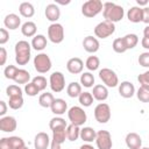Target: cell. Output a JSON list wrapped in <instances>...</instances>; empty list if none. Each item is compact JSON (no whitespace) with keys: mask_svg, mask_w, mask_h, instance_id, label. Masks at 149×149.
I'll return each instance as SVG.
<instances>
[{"mask_svg":"<svg viewBox=\"0 0 149 149\" xmlns=\"http://www.w3.org/2000/svg\"><path fill=\"white\" fill-rule=\"evenodd\" d=\"M102 15L106 21H109L112 23L119 22L122 20L125 15V10L121 6L113 3V2H105L102 8Z\"/></svg>","mask_w":149,"mask_h":149,"instance_id":"cell-1","label":"cell"},{"mask_svg":"<svg viewBox=\"0 0 149 149\" xmlns=\"http://www.w3.org/2000/svg\"><path fill=\"white\" fill-rule=\"evenodd\" d=\"M104 8V3L100 0H88L83 3L81 13L86 17H94L97 16Z\"/></svg>","mask_w":149,"mask_h":149,"instance_id":"cell-2","label":"cell"},{"mask_svg":"<svg viewBox=\"0 0 149 149\" xmlns=\"http://www.w3.org/2000/svg\"><path fill=\"white\" fill-rule=\"evenodd\" d=\"M68 118H69V120H70V122L72 125L78 126V127L83 126L87 120V115H86L85 111L79 106L71 107L68 111Z\"/></svg>","mask_w":149,"mask_h":149,"instance_id":"cell-3","label":"cell"},{"mask_svg":"<svg viewBox=\"0 0 149 149\" xmlns=\"http://www.w3.org/2000/svg\"><path fill=\"white\" fill-rule=\"evenodd\" d=\"M34 68L40 73H47L51 69V59L47 54H38L34 58Z\"/></svg>","mask_w":149,"mask_h":149,"instance_id":"cell-4","label":"cell"},{"mask_svg":"<svg viewBox=\"0 0 149 149\" xmlns=\"http://www.w3.org/2000/svg\"><path fill=\"white\" fill-rule=\"evenodd\" d=\"M99 78L107 87H115L119 84V78L116 73L108 68H104L99 71Z\"/></svg>","mask_w":149,"mask_h":149,"instance_id":"cell-5","label":"cell"},{"mask_svg":"<svg viewBox=\"0 0 149 149\" xmlns=\"http://www.w3.org/2000/svg\"><path fill=\"white\" fill-rule=\"evenodd\" d=\"M114 31H115L114 23H112L109 21H106V20L102 21V22H100V23H98L95 26V28H94V34L99 38H107Z\"/></svg>","mask_w":149,"mask_h":149,"instance_id":"cell-6","label":"cell"},{"mask_svg":"<svg viewBox=\"0 0 149 149\" xmlns=\"http://www.w3.org/2000/svg\"><path fill=\"white\" fill-rule=\"evenodd\" d=\"M48 37L52 43H61L64 40V28L61 23H51L48 28Z\"/></svg>","mask_w":149,"mask_h":149,"instance_id":"cell-7","label":"cell"},{"mask_svg":"<svg viewBox=\"0 0 149 149\" xmlns=\"http://www.w3.org/2000/svg\"><path fill=\"white\" fill-rule=\"evenodd\" d=\"M94 118L100 123H106L111 119V108L107 104L100 102L94 108Z\"/></svg>","mask_w":149,"mask_h":149,"instance_id":"cell-8","label":"cell"},{"mask_svg":"<svg viewBox=\"0 0 149 149\" xmlns=\"http://www.w3.org/2000/svg\"><path fill=\"white\" fill-rule=\"evenodd\" d=\"M49 83H50V87L54 92H56V93L62 92L65 87V77L62 72L55 71L50 74Z\"/></svg>","mask_w":149,"mask_h":149,"instance_id":"cell-9","label":"cell"},{"mask_svg":"<svg viewBox=\"0 0 149 149\" xmlns=\"http://www.w3.org/2000/svg\"><path fill=\"white\" fill-rule=\"evenodd\" d=\"M95 143L98 149H112L113 142H112L111 133L108 130H99L97 133Z\"/></svg>","mask_w":149,"mask_h":149,"instance_id":"cell-10","label":"cell"},{"mask_svg":"<svg viewBox=\"0 0 149 149\" xmlns=\"http://www.w3.org/2000/svg\"><path fill=\"white\" fill-rule=\"evenodd\" d=\"M66 69L70 73L72 74H78L83 71L84 69V63L80 58L78 57H73V58H70L66 63Z\"/></svg>","mask_w":149,"mask_h":149,"instance_id":"cell-11","label":"cell"},{"mask_svg":"<svg viewBox=\"0 0 149 149\" xmlns=\"http://www.w3.org/2000/svg\"><path fill=\"white\" fill-rule=\"evenodd\" d=\"M16 120L13 116H2L0 119V130L5 133H10L16 129Z\"/></svg>","mask_w":149,"mask_h":149,"instance_id":"cell-12","label":"cell"},{"mask_svg":"<svg viewBox=\"0 0 149 149\" xmlns=\"http://www.w3.org/2000/svg\"><path fill=\"white\" fill-rule=\"evenodd\" d=\"M126 144L128 149H141L142 148V139L136 133H128L126 135Z\"/></svg>","mask_w":149,"mask_h":149,"instance_id":"cell-13","label":"cell"},{"mask_svg":"<svg viewBox=\"0 0 149 149\" xmlns=\"http://www.w3.org/2000/svg\"><path fill=\"white\" fill-rule=\"evenodd\" d=\"M50 144V139L49 135L44 132H40L36 134L34 139V147L35 149H47Z\"/></svg>","mask_w":149,"mask_h":149,"instance_id":"cell-14","label":"cell"},{"mask_svg":"<svg viewBox=\"0 0 149 149\" xmlns=\"http://www.w3.org/2000/svg\"><path fill=\"white\" fill-rule=\"evenodd\" d=\"M119 93L122 98H132L134 94H135V87H134V84L130 83V81H122L120 85H119Z\"/></svg>","mask_w":149,"mask_h":149,"instance_id":"cell-15","label":"cell"},{"mask_svg":"<svg viewBox=\"0 0 149 149\" xmlns=\"http://www.w3.org/2000/svg\"><path fill=\"white\" fill-rule=\"evenodd\" d=\"M83 47H84V49L87 52L94 54V52H97L99 50L100 44H99V41L95 37H93V36H86L84 38V41H83Z\"/></svg>","mask_w":149,"mask_h":149,"instance_id":"cell-16","label":"cell"},{"mask_svg":"<svg viewBox=\"0 0 149 149\" xmlns=\"http://www.w3.org/2000/svg\"><path fill=\"white\" fill-rule=\"evenodd\" d=\"M59 16H61V10L56 3H49L45 7V17L49 21L56 23V21L59 19Z\"/></svg>","mask_w":149,"mask_h":149,"instance_id":"cell-17","label":"cell"},{"mask_svg":"<svg viewBox=\"0 0 149 149\" xmlns=\"http://www.w3.org/2000/svg\"><path fill=\"white\" fill-rule=\"evenodd\" d=\"M127 17H128V20H129L130 22H133V23L142 22V20H143V8L137 7V6L132 7L130 9H128Z\"/></svg>","mask_w":149,"mask_h":149,"instance_id":"cell-18","label":"cell"},{"mask_svg":"<svg viewBox=\"0 0 149 149\" xmlns=\"http://www.w3.org/2000/svg\"><path fill=\"white\" fill-rule=\"evenodd\" d=\"M3 24L6 26V28L10 29V30H15L20 27L21 24V19L19 17V15L16 14H8L6 15L5 20H3Z\"/></svg>","mask_w":149,"mask_h":149,"instance_id":"cell-19","label":"cell"},{"mask_svg":"<svg viewBox=\"0 0 149 149\" xmlns=\"http://www.w3.org/2000/svg\"><path fill=\"white\" fill-rule=\"evenodd\" d=\"M92 95L95 100L98 101H104L108 98V90L105 85H95L93 86V91H92Z\"/></svg>","mask_w":149,"mask_h":149,"instance_id":"cell-20","label":"cell"},{"mask_svg":"<svg viewBox=\"0 0 149 149\" xmlns=\"http://www.w3.org/2000/svg\"><path fill=\"white\" fill-rule=\"evenodd\" d=\"M50 108H51V112H52L54 114H56V115H62V114H64V113L66 112V109H68V104H66V101H65L64 99L57 98V99L54 100V102H52V105H51Z\"/></svg>","mask_w":149,"mask_h":149,"instance_id":"cell-21","label":"cell"},{"mask_svg":"<svg viewBox=\"0 0 149 149\" xmlns=\"http://www.w3.org/2000/svg\"><path fill=\"white\" fill-rule=\"evenodd\" d=\"M95 137H97V132L91 128V127H84L80 129V139L85 142H93L95 141Z\"/></svg>","mask_w":149,"mask_h":149,"instance_id":"cell-22","label":"cell"},{"mask_svg":"<svg viewBox=\"0 0 149 149\" xmlns=\"http://www.w3.org/2000/svg\"><path fill=\"white\" fill-rule=\"evenodd\" d=\"M47 47V37L44 35H35L33 37V41H31V48H34L35 50L37 51H41L43 50L44 48Z\"/></svg>","mask_w":149,"mask_h":149,"instance_id":"cell-23","label":"cell"},{"mask_svg":"<svg viewBox=\"0 0 149 149\" xmlns=\"http://www.w3.org/2000/svg\"><path fill=\"white\" fill-rule=\"evenodd\" d=\"M36 30H37V27H36V24H35L34 22H31V21L24 22V23L22 24V27H21V33H22L24 36H27V37H33V36H35Z\"/></svg>","mask_w":149,"mask_h":149,"instance_id":"cell-24","label":"cell"},{"mask_svg":"<svg viewBox=\"0 0 149 149\" xmlns=\"http://www.w3.org/2000/svg\"><path fill=\"white\" fill-rule=\"evenodd\" d=\"M19 12L23 17H31L35 14V9L34 6L30 2H22L19 6Z\"/></svg>","mask_w":149,"mask_h":149,"instance_id":"cell-25","label":"cell"},{"mask_svg":"<svg viewBox=\"0 0 149 149\" xmlns=\"http://www.w3.org/2000/svg\"><path fill=\"white\" fill-rule=\"evenodd\" d=\"M78 137H80V128L74 125H69L66 127V139L69 141H76Z\"/></svg>","mask_w":149,"mask_h":149,"instance_id":"cell-26","label":"cell"},{"mask_svg":"<svg viewBox=\"0 0 149 149\" xmlns=\"http://www.w3.org/2000/svg\"><path fill=\"white\" fill-rule=\"evenodd\" d=\"M66 93H68V95L71 97V98H77V97H79L80 93H81V85L78 84L77 81L70 83V84L68 85V87H66Z\"/></svg>","mask_w":149,"mask_h":149,"instance_id":"cell-27","label":"cell"},{"mask_svg":"<svg viewBox=\"0 0 149 149\" xmlns=\"http://www.w3.org/2000/svg\"><path fill=\"white\" fill-rule=\"evenodd\" d=\"M54 100H55V98H54L52 93H50V92H44V93H42V94L40 95V98H38V104H40L42 107L48 108V107H51Z\"/></svg>","mask_w":149,"mask_h":149,"instance_id":"cell-28","label":"cell"},{"mask_svg":"<svg viewBox=\"0 0 149 149\" xmlns=\"http://www.w3.org/2000/svg\"><path fill=\"white\" fill-rule=\"evenodd\" d=\"M49 127L50 129L54 132V130H57V129H65L68 127L66 125V121L63 119V118H59V116H56V118H52L49 122Z\"/></svg>","mask_w":149,"mask_h":149,"instance_id":"cell-29","label":"cell"},{"mask_svg":"<svg viewBox=\"0 0 149 149\" xmlns=\"http://www.w3.org/2000/svg\"><path fill=\"white\" fill-rule=\"evenodd\" d=\"M29 79H30V73L24 69H19L16 76L14 78V81L16 84H28Z\"/></svg>","mask_w":149,"mask_h":149,"instance_id":"cell-30","label":"cell"},{"mask_svg":"<svg viewBox=\"0 0 149 149\" xmlns=\"http://www.w3.org/2000/svg\"><path fill=\"white\" fill-rule=\"evenodd\" d=\"M136 97L142 102H149V85H141L136 92Z\"/></svg>","mask_w":149,"mask_h":149,"instance_id":"cell-31","label":"cell"},{"mask_svg":"<svg viewBox=\"0 0 149 149\" xmlns=\"http://www.w3.org/2000/svg\"><path fill=\"white\" fill-rule=\"evenodd\" d=\"M123 41L128 50V49H133L136 47V44L139 43V37L136 34H127L123 36Z\"/></svg>","mask_w":149,"mask_h":149,"instance_id":"cell-32","label":"cell"},{"mask_svg":"<svg viewBox=\"0 0 149 149\" xmlns=\"http://www.w3.org/2000/svg\"><path fill=\"white\" fill-rule=\"evenodd\" d=\"M31 45L27 41H19L15 44V55L17 54H30Z\"/></svg>","mask_w":149,"mask_h":149,"instance_id":"cell-33","label":"cell"},{"mask_svg":"<svg viewBox=\"0 0 149 149\" xmlns=\"http://www.w3.org/2000/svg\"><path fill=\"white\" fill-rule=\"evenodd\" d=\"M78 99H79V102H80L81 106H84V107H88V106L92 105L94 98H93V95H92L91 92H81L80 95L78 97Z\"/></svg>","mask_w":149,"mask_h":149,"instance_id":"cell-34","label":"cell"},{"mask_svg":"<svg viewBox=\"0 0 149 149\" xmlns=\"http://www.w3.org/2000/svg\"><path fill=\"white\" fill-rule=\"evenodd\" d=\"M112 48L115 52L118 54H123L125 51H127V47L125 44V41H123V37H119V38H115L113 41V44H112Z\"/></svg>","mask_w":149,"mask_h":149,"instance_id":"cell-35","label":"cell"},{"mask_svg":"<svg viewBox=\"0 0 149 149\" xmlns=\"http://www.w3.org/2000/svg\"><path fill=\"white\" fill-rule=\"evenodd\" d=\"M80 84L85 87H93L94 84V77L91 72H84L80 76Z\"/></svg>","mask_w":149,"mask_h":149,"instance_id":"cell-36","label":"cell"},{"mask_svg":"<svg viewBox=\"0 0 149 149\" xmlns=\"http://www.w3.org/2000/svg\"><path fill=\"white\" fill-rule=\"evenodd\" d=\"M99 65H100V61H99V58H98L97 56H90V57L86 59V62H85V66H86L90 71H95V70H98Z\"/></svg>","mask_w":149,"mask_h":149,"instance_id":"cell-37","label":"cell"},{"mask_svg":"<svg viewBox=\"0 0 149 149\" xmlns=\"http://www.w3.org/2000/svg\"><path fill=\"white\" fill-rule=\"evenodd\" d=\"M66 139V128L65 129H57L52 132V141L63 144Z\"/></svg>","mask_w":149,"mask_h":149,"instance_id":"cell-38","label":"cell"},{"mask_svg":"<svg viewBox=\"0 0 149 149\" xmlns=\"http://www.w3.org/2000/svg\"><path fill=\"white\" fill-rule=\"evenodd\" d=\"M8 105L12 109H19L23 106V98L22 95H19V97H10L9 98V101H8Z\"/></svg>","mask_w":149,"mask_h":149,"instance_id":"cell-39","label":"cell"},{"mask_svg":"<svg viewBox=\"0 0 149 149\" xmlns=\"http://www.w3.org/2000/svg\"><path fill=\"white\" fill-rule=\"evenodd\" d=\"M17 71H19V69H17L15 65H8V66L5 68L3 74H5V77H6L7 79L14 80V78H15V76H16V73H17Z\"/></svg>","mask_w":149,"mask_h":149,"instance_id":"cell-40","label":"cell"},{"mask_svg":"<svg viewBox=\"0 0 149 149\" xmlns=\"http://www.w3.org/2000/svg\"><path fill=\"white\" fill-rule=\"evenodd\" d=\"M6 93H7L8 98H10V97H19V95H22V90L17 85H9L6 88Z\"/></svg>","mask_w":149,"mask_h":149,"instance_id":"cell-41","label":"cell"},{"mask_svg":"<svg viewBox=\"0 0 149 149\" xmlns=\"http://www.w3.org/2000/svg\"><path fill=\"white\" fill-rule=\"evenodd\" d=\"M24 92H26V94L29 95V97H35V95H37V93L40 92V90H38L37 86L31 81V83H28V84L24 85Z\"/></svg>","mask_w":149,"mask_h":149,"instance_id":"cell-42","label":"cell"},{"mask_svg":"<svg viewBox=\"0 0 149 149\" xmlns=\"http://www.w3.org/2000/svg\"><path fill=\"white\" fill-rule=\"evenodd\" d=\"M8 139H9V143H10L13 149H20V148L24 147V141L21 137H19V136H10Z\"/></svg>","mask_w":149,"mask_h":149,"instance_id":"cell-43","label":"cell"},{"mask_svg":"<svg viewBox=\"0 0 149 149\" xmlns=\"http://www.w3.org/2000/svg\"><path fill=\"white\" fill-rule=\"evenodd\" d=\"M33 83L37 86V88L40 91H43L47 87V79L43 76H36V77H34L33 78Z\"/></svg>","mask_w":149,"mask_h":149,"instance_id":"cell-44","label":"cell"},{"mask_svg":"<svg viewBox=\"0 0 149 149\" xmlns=\"http://www.w3.org/2000/svg\"><path fill=\"white\" fill-rule=\"evenodd\" d=\"M30 59V54H19L15 55V62L19 65H26Z\"/></svg>","mask_w":149,"mask_h":149,"instance_id":"cell-45","label":"cell"},{"mask_svg":"<svg viewBox=\"0 0 149 149\" xmlns=\"http://www.w3.org/2000/svg\"><path fill=\"white\" fill-rule=\"evenodd\" d=\"M139 64L143 68H149V51L147 52H142L139 56Z\"/></svg>","mask_w":149,"mask_h":149,"instance_id":"cell-46","label":"cell"},{"mask_svg":"<svg viewBox=\"0 0 149 149\" xmlns=\"http://www.w3.org/2000/svg\"><path fill=\"white\" fill-rule=\"evenodd\" d=\"M137 80L141 85H149V71H146V72L139 74Z\"/></svg>","mask_w":149,"mask_h":149,"instance_id":"cell-47","label":"cell"},{"mask_svg":"<svg viewBox=\"0 0 149 149\" xmlns=\"http://www.w3.org/2000/svg\"><path fill=\"white\" fill-rule=\"evenodd\" d=\"M9 40V34L5 28L0 29V44H5Z\"/></svg>","mask_w":149,"mask_h":149,"instance_id":"cell-48","label":"cell"},{"mask_svg":"<svg viewBox=\"0 0 149 149\" xmlns=\"http://www.w3.org/2000/svg\"><path fill=\"white\" fill-rule=\"evenodd\" d=\"M0 149H13L10 143H9V139L8 137H2L0 140Z\"/></svg>","mask_w":149,"mask_h":149,"instance_id":"cell-49","label":"cell"},{"mask_svg":"<svg viewBox=\"0 0 149 149\" xmlns=\"http://www.w3.org/2000/svg\"><path fill=\"white\" fill-rule=\"evenodd\" d=\"M6 59H7V51L3 47H1L0 48V65H5Z\"/></svg>","mask_w":149,"mask_h":149,"instance_id":"cell-50","label":"cell"},{"mask_svg":"<svg viewBox=\"0 0 149 149\" xmlns=\"http://www.w3.org/2000/svg\"><path fill=\"white\" fill-rule=\"evenodd\" d=\"M142 22H144L149 26V7L143 8V20H142Z\"/></svg>","mask_w":149,"mask_h":149,"instance_id":"cell-51","label":"cell"},{"mask_svg":"<svg viewBox=\"0 0 149 149\" xmlns=\"http://www.w3.org/2000/svg\"><path fill=\"white\" fill-rule=\"evenodd\" d=\"M0 107H1V109H0V115L3 116V115L6 114V112H7V105H6V102L1 100V101H0Z\"/></svg>","mask_w":149,"mask_h":149,"instance_id":"cell-52","label":"cell"},{"mask_svg":"<svg viewBox=\"0 0 149 149\" xmlns=\"http://www.w3.org/2000/svg\"><path fill=\"white\" fill-rule=\"evenodd\" d=\"M141 44H142V47L144 48V49H148L149 50V37H143L142 38V41H141Z\"/></svg>","mask_w":149,"mask_h":149,"instance_id":"cell-53","label":"cell"},{"mask_svg":"<svg viewBox=\"0 0 149 149\" xmlns=\"http://www.w3.org/2000/svg\"><path fill=\"white\" fill-rule=\"evenodd\" d=\"M61 143H57V142H55V141H51V143H50V148L51 149H62L61 148Z\"/></svg>","mask_w":149,"mask_h":149,"instance_id":"cell-54","label":"cell"},{"mask_svg":"<svg viewBox=\"0 0 149 149\" xmlns=\"http://www.w3.org/2000/svg\"><path fill=\"white\" fill-rule=\"evenodd\" d=\"M143 35H144L146 37H149V26L144 27V29H143Z\"/></svg>","mask_w":149,"mask_h":149,"instance_id":"cell-55","label":"cell"},{"mask_svg":"<svg viewBox=\"0 0 149 149\" xmlns=\"http://www.w3.org/2000/svg\"><path fill=\"white\" fill-rule=\"evenodd\" d=\"M79 149H94V148H93V146H91V144L87 143V144H83Z\"/></svg>","mask_w":149,"mask_h":149,"instance_id":"cell-56","label":"cell"},{"mask_svg":"<svg viewBox=\"0 0 149 149\" xmlns=\"http://www.w3.org/2000/svg\"><path fill=\"white\" fill-rule=\"evenodd\" d=\"M137 3H139L140 6H141V5H142V6H144V5H147V3H148V1H147V0H143V1H140V0H137Z\"/></svg>","mask_w":149,"mask_h":149,"instance_id":"cell-57","label":"cell"},{"mask_svg":"<svg viewBox=\"0 0 149 149\" xmlns=\"http://www.w3.org/2000/svg\"><path fill=\"white\" fill-rule=\"evenodd\" d=\"M20 149H28V147H26V146H24V147H22V148H20Z\"/></svg>","mask_w":149,"mask_h":149,"instance_id":"cell-58","label":"cell"},{"mask_svg":"<svg viewBox=\"0 0 149 149\" xmlns=\"http://www.w3.org/2000/svg\"><path fill=\"white\" fill-rule=\"evenodd\" d=\"M141 149H149L148 147H144V148H141Z\"/></svg>","mask_w":149,"mask_h":149,"instance_id":"cell-59","label":"cell"}]
</instances>
